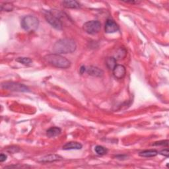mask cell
Returning a JSON list of instances; mask_svg holds the SVG:
<instances>
[{
  "label": "cell",
  "mask_w": 169,
  "mask_h": 169,
  "mask_svg": "<svg viewBox=\"0 0 169 169\" xmlns=\"http://www.w3.org/2000/svg\"><path fill=\"white\" fill-rule=\"evenodd\" d=\"M77 45L75 42L70 39H62L57 41L53 46V51L55 54H70L75 51Z\"/></svg>",
  "instance_id": "6da1fadb"
},
{
  "label": "cell",
  "mask_w": 169,
  "mask_h": 169,
  "mask_svg": "<svg viewBox=\"0 0 169 169\" xmlns=\"http://www.w3.org/2000/svg\"><path fill=\"white\" fill-rule=\"evenodd\" d=\"M44 60L48 63L50 65L57 68L66 69L70 67L71 62L66 57L57 54H51L46 55L44 57Z\"/></svg>",
  "instance_id": "7a4b0ae2"
},
{
  "label": "cell",
  "mask_w": 169,
  "mask_h": 169,
  "mask_svg": "<svg viewBox=\"0 0 169 169\" xmlns=\"http://www.w3.org/2000/svg\"><path fill=\"white\" fill-rule=\"evenodd\" d=\"M39 20L35 16L26 15L21 21V26L27 32H34L39 28Z\"/></svg>",
  "instance_id": "3957f363"
},
{
  "label": "cell",
  "mask_w": 169,
  "mask_h": 169,
  "mask_svg": "<svg viewBox=\"0 0 169 169\" xmlns=\"http://www.w3.org/2000/svg\"><path fill=\"white\" fill-rule=\"evenodd\" d=\"M57 12H54L51 11H48L45 14V18L47 21V22L52 27L57 30H61L62 29V23L60 20V17H58V15L57 14Z\"/></svg>",
  "instance_id": "277c9868"
},
{
  "label": "cell",
  "mask_w": 169,
  "mask_h": 169,
  "mask_svg": "<svg viewBox=\"0 0 169 169\" xmlns=\"http://www.w3.org/2000/svg\"><path fill=\"white\" fill-rule=\"evenodd\" d=\"M2 87L4 89L9 90L11 91L17 92H29V89L23 84L15 82H4L2 83Z\"/></svg>",
  "instance_id": "5b68a950"
},
{
  "label": "cell",
  "mask_w": 169,
  "mask_h": 169,
  "mask_svg": "<svg viewBox=\"0 0 169 169\" xmlns=\"http://www.w3.org/2000/svg\"><path fill=\"white\" fill-rule=\"evenodd\" d=\"M83 29L89 34H95L101 29V24L98 21H90L83 25Z\"/></svg>",
  "instance_id": "8992f818"
},
{
  "label": "cell",
  "mask_w": 169,
  "mask_h": 169,
  "mask_svg": "<svg viewBox=\"0 0 169 169\" xmlns=\"http://www.w3.org/2000/svg\"><path fill=\"white\" fill-rule=\"evenodd\" d=\"M104 29L107 33H114L119 30V26L112 19H107Z\"/></svg>",
  "instance_id": "52a82bcc"
},
{
  "label": "cell",
  "mask_w": 169,
  "mask_h": 169,
  "mask_svg": "<svg viewBox=\"0 0 169 169\" xmlns=\"http://www.w3.org/2000/svg\"><path fill=\"white\" fill-rule=\"evenodd\" d=\"M112 71L114 77L117 79H121L126 76V67L122 65H116Z\"/></svg>",
  "instance_id": "ba28073f"
},
{
  "label": "cell",
  "mask_w": 169,
  "mask_h": 169,
  "mask_svg": "<svg viewBox=\"0 0 169 169\" xmlns=\"http://www.w3.org/2000/svg\"><path fill=\"white\" fill-rule=\"evenodd\" d=\"M86 71L89 75L93 77H102L104 74V71L97 67L90 66L86 68Z\"/></svg>",
  "instance_id": "9c48e42d"
},
{
  "label": "cell",
  "mask_w": 169,
  "mask_h": 169,
  "mask_svg": "<svg viewBox=\"0 0 169 169\" xmlns=\"http://www.w3.org/2000/svg\"><path fill=\"white\" fill-rule=\"evenodd\" d=\"M62 157L56 154H51L48 155H46L43 157H42L39 160L40 162H55L57 161H60L62 159Z\"/></svg>",
  "instance_id": "30bf717a"
},
{
  "label": "cell",
  "mask_w": 169,
  "mask_h": 169,
  "mask_svg": "<svg viewBox=\"0 0 169 169\" xmlns=\"http://www.w3.org/2000/svg\"><path fill=\"white\" fill-rule=\"evenodd\" d=\"M82 145L79 142L76 141H70L67 142L63 146V149L64 150H72V149H81L82 148Z\"/></svg>",
  "instance_id": "8fae6325"
},
{
  "label": "cell",
  "mask_w": 169,
  "mask_h": 169,
  "mask_svg": "<svg viewBox=\"0 0 169 169\" xmlns=\"http://www.w3.org/2000/svg\"><path fill=\"white\" fill-rule=\"evenodd\" d=\"M62 130L58 127H52L46 131V135L48 137H54L61 134Z\"/></svg>",
  "instance_id": "7c38bea8"
},
{
  "label": "cell",
  "mask_w": 169,
  "mask_h": 169,
  "mask_svg": "<svg viewBox=\"0 0 169 169\" xmlns=\"http://www.w3.org/2000/svg\"><path fill=\"white\" fill-rule=\"evenodd\" d=\"M63 6L66 8L78 9L80 7V4L76 1H63L62 2Z\"/></svg>",
  "instance_id": "4fadbf2b"
},
{
  "label": "cell",
  "mask_w": 169,
  "mask_h": 169,
  "mask_svg": "<svg viewBox=\"0 0 169 169\" xmlns=\"http://www.w3.org/2000/svg\"><path fill=\"white\" fill-rule=\"evenodd\" d=\"M126 54H127L126 50L123 47H120L117 50H116L114 57L116 60H121V59H124V58L126 57Z\"/></svg>",
  "instance_id": "5bb4252c"
},
{
  "label": "cell",
  "mask_w": 169,
  "mask_h": 169,
  "mask_svg": "<svg viewBox=\"0 0 169 169\" xmlns=\"http://www.w3.org/2000/svg\"><path fill=\"white\" fill-rule=\"evenodd\" d=\"M158 154L157 151L154 149L151 150H145L144 151H141L139 153V156L144 157H155Z\"/></svg>",
  "instance_id": "9a60e30c"
},
{
  "label": "cell",
  "mask_w": 169,
  "mask_h": 169,
  "mask_svg": "<svg viewBox=\"0 0 169 169\" xmlns=\"http://www.w3.org/2000/svg\"><path fill=\"white\" fill-rule=\"evenodd\" d=\"M116 62H117V60L114 57H109L106 60V65H107L109 70H113V69L116 66Z\"/></svg>",
  "instance_id": "2e32d148"
},
{
  "label": "cell",
  "mask_w": 169,
  "mask_h": 169,
  "mask_svg": "<svg viewBox=\"0 0 169 169\" xmlns=\"http://www.w3.org/2000/svg\"><path fill=\"white\" fill-rule=\"evenodd\" d=\"M94 151L98 155H104L107 154L108 149L101 145H97L94 147Z\"/></svg>",
  "instance_id": "e0dca14e"
},
{
  "label": "cell",
  "mask_w": 169,
  "mask_h": 169,
  "mask_svg": "<svg viewBox=\"0 0 169 169\" xmlns=\"http://www.w3.org/2000/svg\"><path fill=\"white\" fill-rule=\"evenodd\" d=\"M16 61L17 62H19L25 66H29L32 63H33V60H32L29 57H18L17 59H16Z\"/></svg>",
  "instance_id": "ac0fdd59"
},
{
  "label": "cell",
  "mask_w": 169,
  "mask_h": 169,
  "mask_svg": "<svg viewBox=\"0 0 169 169\" xmlns=\"http://www.w3.org/2000/svg\"><path fill=\"white\" fill-rule=\"evenodd\" d=\"M14 9V6L12 3H5L2 5L1 9L3 11H12L13 9Z\"/></svg>",
  "instance_id": "d6986e66"
},
{
  "label": "cell",
  "mask_w": 169,
  "mask_h": 169,
  "mask_svg": "<svg viewBox=\"0 0 169 169\" xmlns=\"http://www.w3.org/2000/svg\"><path fill=\"white\" fill-rule=\"evenodd\" d=\"M154 146H168V140H162V141H159L157 142H155L154 144H152Z\"/></svg>",
  "instance_id": "ffe728a7"
},
{
  "label": "cell",
  "mask_w": 169,
  "mask_h": 169,
  "mask_svg": "<svg viewBox=\"0 0 169 169\" xmlns=\"http://www.w3.org/2000/svg\"><path fill=\"white\" fill-rule=\"evenodd\" d=\"M7 151H8V152H9L11 153H17L19 151V148L17 147H15V146L11 147L7 149Z\"/></svg>",
  "instance_id": "44dd1931"
},
{
  "label": "cell",
  "mask_w": 169,
  "mask_h": 169,
  "mask_svg": "<svg viewBox=\"0 0 169 169\" xmlns=\"http://www.w3.org/2000/svg\"><path fill=\"white\" fill-rule=\"evenodd\" d=\"M160 154L161 155H163V156L166 157H168V156H169V151H168V150L167 149H164V150H162L160 152Z\"/></svg>",
  "instance_id": "7402d4cb"
},
{
  "label": "cell",
  "mask_w": 169,
  "mask_h": 169,
  "mask_svg": "<svg viewBox=\"0 0 169 169\" xmlns=\"http://www.w3.org/2000/svg\"><path fill=\"white\" fill-rule=\"evenodd\" d=\"M7 156L6 155H5L3 154V153H2L1 155H0V162H4L5 161H6L7 159Z\"/></svg>",
  "instance_id": "603a6c76"
},
{
  "label": "cell",
  "mask_w": 169,
  "mask_h": 169,
  "mask_svg": "<svg viewBox=\"0 0 169 169\" xmlns=\"http://www.w3.org/2000/svg\"><path fill=\"white\" fill-rule=\"evenodd\" d=\"M86 71V67L84 66H81V68H80V73L81 74H83V73H84Z\"/></svg>",
  "instance_id": "cb8c5ba5"
},
{
  "label": "cell",
  "mask_w": 169,
  "mask_h": 169,
  "mask_svg": "<svg viewBox=\"0 0 169 169\" xmlns=\"http://www.w3.org/2000/svg\"><path fill=\"white\" fill-rule=\"evenodd\" d=\"M126 3H132V4H134V3H139L140 2H137V1H135V2H133V1H130V2H126Z\"/></svg>",
  "instance_id": "d4e9b609"
}]
</instances>
